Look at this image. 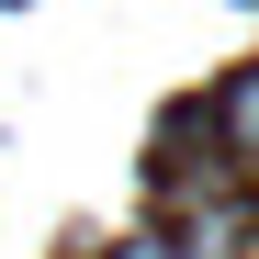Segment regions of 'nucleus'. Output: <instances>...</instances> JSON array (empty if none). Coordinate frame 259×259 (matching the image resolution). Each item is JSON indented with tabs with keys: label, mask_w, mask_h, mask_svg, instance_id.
<instances>
[{
	"label": "nucleus",
	"mask_w": 259,
	"mask_h": 259,
	"mask_svg": "<svg viewBox=\"0 0 259 259\" xmlns=\"http://www.w3.org/2000/svg\"><path fill=\"white\" fill-rule=\"evenodd\" d=\"M169 259H259V214H248V203H237L226 181H203V192H181Z\"/></svg>",
	"instance_id": "f257e3e1"
},
{
	"label": "nucleus",
	"mask_w": 259,
	"mask_h": 259,
	"mask_svg": "<svg viewBox=\"0 0 259 259\" xmlns=\"http://www.w3.org/2000/svg\"><path fill=\"white\" fill-rule=\"evenodd\" d=\"M214 136H226L237 158H259V68H237L226 91H214Z\"/></svg>",
	"instance_id": "f03ea898"
},
{
	"label": "nucleus",
	"mask_w": 259,
	"mask_h": 259,
	"mask_svg": "<svg viewBox=\"0 0 259 259\" xmlns=\"http://www.w3.org/2000/svg\"><path fill=\"white\" fill-rule=\"evenodd\" d=\"M113 259H169V237H124V248H113Z\"/></svg>",
	"instance_id": "7ed1b4c3"
}]
</instances>
